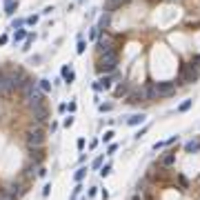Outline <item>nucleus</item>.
<instances>
[{
	"instance_id": "32",
	"label": "nucleus",
	"mask_w": 200,
	"mask_h": 200,
	"mask_svg": "<svg viewBox=\"0 0 200 200\" xmlns=\"http://www.w3.org/2000/svg\"><path fill=\"white\" fill-rule=\"evenodd\" d=\"M93 91H103V85H100V82H93Z\"/></svg>"
},
{
	"instance_id": "14",
	"label": "nucleus",
	"mask_w": 200,
	"mask_h": 200,
	"mask_svg": "<svg viewBox=\"0 0 200 200\" xmlns=\"http://www.w3.org/2000/svg\"><path fill=\"white\" fill-rule=\"evenodd\" d=\"M145 118H147L145 113H134V116L127 120V124H129V127H136V124H142V122H145Z\"/></svg>"
},
{
	"instance_id": "12",
	"label": "nucleus",
	"mask_w": 200,
	"mask_h": 200,
	"mask_svg": "<svg viewBox=\"0 0 200 200\" xmlns=\"http://www.w3.org/2000/svg\"><path fill=\"white\" fill-rule=\"evenodd\" d=\"M185 151H187V154H196V151H200V140H198V138L189 140V142L185 145Z\"/></svg>"
},
{
	"instance_id": "28",
	"label": "nucleus",
	"mask_w": 200,
	"mask_h": 200,
	"mask_svg": "<svg viewBox=\"0 0 200 200\" xmlns=\"http://www.w3.org/2000/svg\"><path fill=\"white\" fill-rule=\"evenodd\" d=\"M116 149H118V145H109V149H107V154H109V156H111V154H113V151H116Z\"/></svg>"
},
{
	"instance_id": "19",
	"label": "nucleus",
	"mask_w": 200,
	"mask_h": 200,
	"mask_svg": "<svg viewBox=\"0 0 200 200\" xmlns=\"http://www.w3.org/2000/svg\"><path fill=\"white\" fill-rule=\"evenodd\" d=\"M24 38H27V31H24V29H16V34H13V42L24 40Z\"/></svg>"
},
{
	"instance_id": "34",
	"label": "nucleus",
	"mask_w": 200,
	"mask_h": 200,
	"mask_svg": "<svg viewBox=\"0 0 200 200\" xmlns=\"http://www.w3.org/2000/svg\"><path fill=\"white\" fill-rule=\"evenodd\" d=\"M7 40H9L7 36H0V45H7Z\"/></svg>"
},
{
	"instance_id": "7",
	"label": "nucleus",
	"mask_w": 200,
	"mask_h": 200,
	"mask_svg": "<svg viewBox=\"0 0 200 200\" xmlns=\"http://www.w3.org/2000/svg\"><path fill=\"white\" fill-rule=\"evenodd\" d=\"M96 47H98V56H100V54L116 51V49H113V38L107 36V34H100V38L96 40Z\"/></svg>"
},
{
	"instance_id": "35",
	"label": "nucleus",
	"mask_w": 200,
	"mask_h": 200,
	"mask_svg": "<svg viewBox=\"0 0 200 200\" xmlns=\"http://www.w3.org/2000/svg\"><path fill=\"white\" fill-rule=\"evenodd\" d=\"M134 200H140V198H134Z\"/></svg>"
},
{
	"instance_id": "13",
	"label": "nucleus",
	"mask_w": 200,
	"mask_h": 200,
	"mask_svg": "<svg viewBox=\"0 0 200 200\" xmlns=\"http://www.w3.org/2000/svg\"><path fill=\"white\" fill-rule=\"evenodd\" d=\"M173 162H176V154H173V151H167V154L160 158V165H162V167H171Z\"/></svg>"
},
{
	"instance_id": "22",
	"label": "nucleus",
	"mask_w": 200,
	"mask_h": 200,
	"mask_svg": "<svg viewBox=\"0 0 200 200\" xmlns=\"http://www.w3.org/2000/svg\"><path fill=\"white\" fill-rule=\"evenodd\" d=\"M98 82L103 85V89H111V78H109V76H105L103 80H98Z\"/></svg>"
},
{
	"instance_id": "6",
	"label": "nucleus",
	"mask_w": 200,
	"mask_h": 200,
	"mask_svg": "<svg viewBox=\"0 0 200 200\" xmlns=\"http://www.w3.org/2000/svg\"><path fill=\"white\" fill-rule=\"evenodd\" d=\"M40 124V122H38ZM36 124V129H31L29 134H27V145L31 147V149H40L42 145H45V134H42V129Z\"/></svg>"
},
{
	"instance_id": "18",
	"label": "nucleus",
	"mask_w": 200,
	"mask_h": 200,
	"mask_svg": "<svg viewBox=\"0 0 200 200\" xmlns=\"http://www.w3.org/2000/svg\"><path fill=\"white\" fill-rule=\"evenodd\" d=\"M124 93H127V85H124V82H120V85L116 87L113 96H116V98H120V96H124Z\"/></svg>"
},
{
	"instance_id": "16",
	"label": "nucleus",
	"mask_w": 200,
	"mask_h": 200,
	"mask_svg": "<svg viewBox=\"0 0 200 200\" xmlns=\"http://www.w3.org/2000/svg\"><path fill=\"white\" fill-rule=\"evenodd\" d=\"M191 105H193V98H187V100H182V103L178 105V111H180V113H185V111H189V109H191Z\"/></svg>"
},
{
	"instance_id": "31",
	"label": "nucleus",
	"mask_w": 200,
	"mask_h": 200,
	"mask_svg": "<svg viewBox=\"0 0 200 200\" xmlns=\"http://www.w3.org/2000/svg\"><path fill=\"white\" fill-rule=\"evenodd\" d=\"M178 182H180V187H187V180H185V176H178Z\"/></svg>"
},
{
	"instance_id": "5",
	"label": "nucleus",
	"mask_w": 200,
	"mask_h": 200,
	"mask_svg": "<svg viewBox=\"0 0 200 200\" xmlns=\"http://www.w3.org/2000/svg\"><path fill=\"white\" fill-rule=\"evenodd\" d=\"M200 78V65L193 60L191 65H185L180 71V85H191Z\"/></svg>"
},
{
	"instance_id": "21",
	"label": "nucleus",
	"mask_w": 200,
	"mask_h": 200,
	"mask_svg": "<svg viewBox=\"0 0 200 200\" xmlns=\"http://www.w3.org/2000/svg\"><path fill=\"white\" fill-rule=\"evenodd\" d=\"M31 158H34L36 162H40V160H42V151H40V149H31Z\"/></svg>"
},
{
	"instance_id": "9",
	"label": "nucleus",
	"mask_w": 200,
	"mask_h": 200,
	"mask_svg": "<svg viewBox=\"0 0 200 200\" xmlns=\"http://www.w3.org/2000/svg\"><path fill=\"white\" fill-rule=\"evenodd\" d=\"M31 113H34V120H36V122H45V120L49 118V107H47V105L31 107Z\"/></svg>"
},
{
	"instance_id": "27",
	"label": "nucleus",
	"mask_w": 200,
	"mask_h": 200,
	"mask_svg": "<svg viewBox=\"0 0 200 200\" xmlns=\"http://www.w3.org/2000/svg\"><path fill=\"white\" fill-rule=\"evenodd\" d=\"M111 107H113L111 103H107V105H100V111H111Z\"/></svg>"
},
{
	"instance_id": "10",
	"label": "nucleus",
	"mask_w": 200,
	"mask_h": 200,
	"mask_svg": "<svg viewBox=\"0 0 200 200\" xmlns=\"http://www.w3.org/2000/svg\"><path fill=\"white\" fill-rule=\"evenodd\" d=\"M22 193H24V189H22L20 185H9V187L5 189V198H7V200H18Z\"/></svg>"
},
{
	"instance_id": "1",
	"label": "nucleus",
	"mask_w": 200,
	"mask_h": 200,
	"mask_svg": "<svg viewBox=\"0 0 200 200\" xmlns=\"http://www.w3.org/2000/svg\"><path fill=\"white\" fill-rule=\"evenodd\" d=\"M178 91V85L176 82H151L149 85V98L151 100H158V98H169Z\"/></svg>"
},
{
	"instance_id": "8",
	"label": "nucleus",
	"mask_w": 200,
	"mask_h": 200,
	"mask_svg": "<svg viewBox=\"0 0 200 200\" xmlns=\"http://www.w3.org/2000/svg\"><path fill=\"white\" fill-rule=\"evenodd\" d=\"M11 93H13V87H11L7 73L3 69V71H0V96H11Z\"/></svg>"
},
{
	"instance_id": "23",
	"label": "nucleus",
	"mask_w": 200,
	"mask_h": 200,
	"mask_svg": "<svg viewBox=\"0 0 200 200\" xmlns=\"http://www.w3.org/2000/svg\"><path fill=\"white\" fill-rule=\"evenodd\" d=\"M109 173H111V165H105V167H100V176H103V178H107Z\"/></svg>"
},
{
	"instance_id": "4",
	"label": "nucleus",
	"mask_w": 200,
	"mask_h": 200,
	"mask_svg": "<svg viewBox=\"0 0 200 200\" xmlns=\"http://www.w3.org/2000/svg\"><path fill=\"white\" fill-rule=\"evenodd\" d=\"M116 67H118V51L100 54V58L96 62V69L100 73H111V71H116Z\"/></svg>"
},
{
	"instance_id": "17",
	"label": "nucleus",
	"mask_w": 200,
	"mask_h": 200,
	"mask_svg": "<svg viewBox=\"0 0 200 200\" xmlns=\"http://www.w3.org/2000/svg\"><path fill=\"white\" fill-rule=\"evenodd\" d=\"M36 85H38V87H40V89L45 91V93H47V91H51V82H49L47 78H42V80H38Z\"/></svg>"
},
{
	"instance_id": "11",
	"label": "nucleus",
	"mask_w": 200,
	"mask_h": 200,
	"mask_svg": "<svg viewBox=\"0 0 200 200\" xmlns=\"http://www.w3.org/2000/svg\"><path fill=\"white\" fill-rule=\"evenodd\" d=\"M60 73H62V78H65V82H67V85H71L73 80H76V73L71 71V67H62V69H60Z\"/></svg>"
},
{
	"instance_id": "3",
	"label": "nucleus",
	"mask_w": 200,
	"mask_h": 200,
	"mask_svg": "<svg viewBox=\"0 0 200 200\" xmlns=\"http://www.w3.org/2000/svg\"><path fill=\"white\" fill-rule=\"evenodd\" d=\"M24 93V100H27L29 107H38V105H45V91L36 85V82H29L27 87L22 89Z\"/></svg>"
},
{
	"instance_id": "33",
	"label": "nucleus",
	"mask_w": 200,
	"mask_h": 200,
	"mask_svg": "<svg viewBox=\"0 0 200 200\" xmlns=\"http://www.w3.org/2000/svg\"><path fill=\"white\" fill-rule=\"evenodd\" d=\"M100 165H103V158H96V160H93V167H96V169H98V167H100Z\"/></svg>"
},
{
	"instance_id": "25",
	"label": "nucleus",
	"mask_w": 200,
	"mask_h": 200,
	"mask_svg": "<svg viewBox=\"0 0 200 200\" xmlns=\"http://www.w3.org/2000/svg\"><path fill=\"white\" fill-rule=\"evenodd\" d=\"M85 49H87V42L80 38V40H78V47H76V51H78V54H85Z\"/></svg>"
},
{
	"instance_id": "36",
	"label": "nucleus",
	"mask_w": 200,
	"mask_h": 200,
	"mask_svg": "<svg viewBox=\"0 0 200 200\" xmlns=\"http://www.w3.org/2000/svg\"><path fill=\"white\" fill-rule=\"evenodd\" d=\"M0 200H3V196H0Z\"/></svg>"
},
{
	"instance_id": "15",
	"label": "nucleus",
	"mask_w": 200,
	"mask_h": 200,
	"mask_svg": "<svg viewBox=\"0 0 200 200\" xmlns=\"http://www.w3.org/2000/svg\"><path fill=\"white\" fill-rule=\"evenodd\" d=\"M16 9H18V3H16V0H5V13H7V16H13Z\"/></svg>"
},
{
	"instance_id": "24",
	"label": "nucleus",
	"mask_w": 200,
	"mask_h": 200,
	"mask_svg": "<svg viewBox=\"0 0 200 200\" xmlns=\"http://www.w3.org/2000/svg\"><path fill=\"white\" fill-rule=\"evenodd\" d=\"M24 22H27V20H22V18H16V20L11 22V29H20V27H22Z\"/></svg>"
},
{
	"instance_id": "2",
	"label": "nucleus",
	"mask_w": 200,
	"mask_h": 200,
	"mask_svg": "<svg viewBox=\"0 0 200 200\" xmlns=\"http://www.w3.org/2000/svg\"><path fill=\"white\" fill-rule=\"evenodd\" d=\"M5 73H7V78H9L13 91H22L24 87L31 82V78H27V73H24L20 67H16V69H5Z\"/></svg>"
},
{
	"instance_id": "20",
	"label": "nucleus",
	"mask_w": 200,
	"mask_h": 200,
	"mask_svg": "<svg viewBox=\"0 0 200 200\" xmlns=\"http://www.w3.org/2000/svg\"><path fill=\"white\" fill-rule=\"evenodd\" d=\"M85 176H87V167H80V169H78V171H76V180H78V182H80V180H82V178H85Z\"/></svg>"
},
{
	"instance_id": "30",
	"label": "nucleus",
	"mask_w": 200,
	"mask_h": 200,
	"mask_svg": "<svg viewBox=\"0 0 200 200\" xmlns=\"http://www.w3.org/2000/svg\"><path fill=\"white\" fill-rule=\"evenodd\" d=\"M27 22H29V24H36V22H38V16H31V18H27Z\"/></svg>"
},
{
	"instance_id": "29",
	"label": "nucleus",
	"mask_w": 200,
	"mask_h": 200,
	"mask_svg": "<svg viewBox=\"0 0 200 200\" xmlns=\"http://www.w3.org/2000/svg\"><path fill=\"white\" fill-rule=\"evenodd\" d=\"M71 124H73V118H71V116H69V118H67V120H65V127H67V129H69V127H71Z\"/></svg>"
},
{
	"instance_id": "26",
	"label": "nucleus",
	"mask_w": 200,
	"mask_h": 200,
	"mask_svg": "<svg viewBox=\"0 0 200 200\" xmlns=\"http://www.w3.org/2000/svg\"><path fill=\"white\" fill-rule=\"evenodd\" d=\"M111 138H113V131H107V134H105V136H103V142H109V140H111Z\"/></svg>"
}]
</instances>
